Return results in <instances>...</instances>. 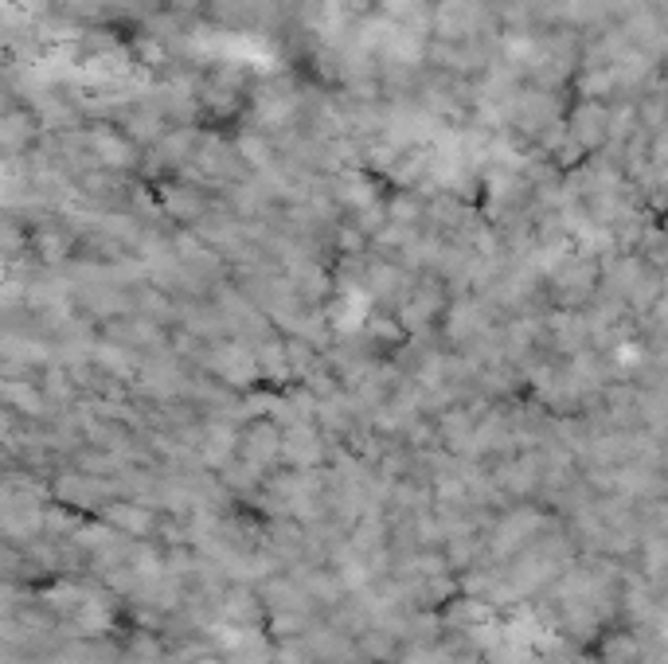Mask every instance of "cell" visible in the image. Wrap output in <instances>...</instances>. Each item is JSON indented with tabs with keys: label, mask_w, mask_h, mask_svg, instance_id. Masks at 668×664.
Instances as JSON below:
<instances>
[{
	"label": "cell",
	"mask_w": 668,
	"mask_h": 664,
	"mask_svg": "<svg viewBox=\"0 0 668 664\" xmlns=\"http://www.w3.org/2000/svg\"><path fill=\"white\" fill-rule=\"evenodd\" d=\"M32 133V122L24 114H0V145H24Z\"/></svg>",
	"instance_id": "cell-3"
},
{
	"label": "cell",
	"mask_w": 668,
	"mask_h": 664,
	"mask_svg": "<svg viewBox=\"0 0 668 664\" xmlns=\"http://www.w3.org/2000/svg\"><path fill=\"white\" fill-rule=\"evenodd\" d=\"M446 329H450L454 340L477 336V332H481V305H477V301H458V305H450V313H446Z\"/></svg>",
	"instance_id": "cell-1"
},
{
	"label": "cell",
	"mask_w": 668,
	"mask_h": 664,
	"mask_svg": "<svg viewBox=\"0 0 668 664\" xmlns=\"http://www.w3.org/2000/svg\"><path fill=\"white\" fill-rule=\"evenodd\" d=\"M165 208H168V215H176L180 223H192V219H200L204 200H200V192H196V188H168Z\"/></svg>",
	"instance_id": "cell-2"
}]
</instances>
